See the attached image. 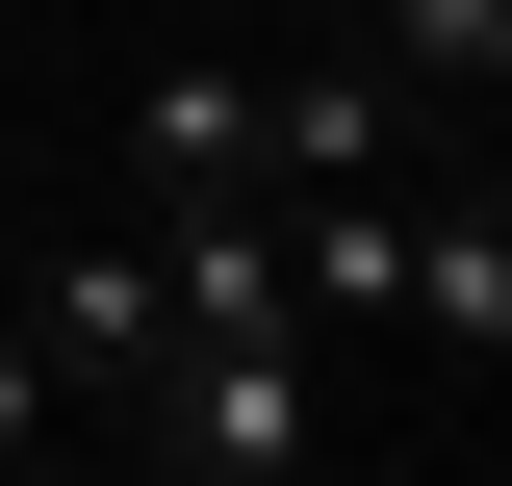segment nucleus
<instances>
[{"label": "nucleus", "instance_id": "obj_1", "mask_svg": "<svg viewBox=\"0 0 512 486\" xmlns=\"http://www.w3.org/2000/svg\"><path fill=\"white\" fill-rule=\"evenodd\" d=\"M103 410L154 435L180 486H282V461H333V333H308V307H256V333H154Z\"/></svg>", "mask_w": 512, "mask_h": 486}, {"label": "nucleus", "instance_id": "obj_2", "mask_svg": "<svg viewBox=\"0 0 512 486\" xmlns=\"http://www.w3.org/2000/svg\"><path fill=\"white\" fill-rule=\"evenodd\" d=\"M282 180H410V77L384 52H256V205Z\"/></svg>", "mask_w": 512, "mask_h": 486}, {"label": "nucleus", "instance_id": "obj_3", "mask_svg": "<svg viewBox=\"0 0 512 486\" xmlns=\"http://www.w3.org/2000/svg\"><path fill=\"white\" fill-rule=\"evenodd\" d=\"M0 307H26V359H52V384H128L154 333H180V307H154V231H52Z\"/></svg>", "mask_w": 512, "mask_h": 486}, {"label": "nucleus", "instance_id": "obj_4", "mask_svg": "<svg viewBox=\"0 0 512 486\" xmlns=\"http://www.w3.org/2000/svg\"><path fill=\"white\" fill-rule=\"evenodd\" d=\"M128 205H256V52H154L128 77Z\"/></svg>", "mask_w": 512, "mask_h": 486}, {"label": "nucleus", "instance_id": "obj_5", "mask_svg": "<svg viewBox=\"0 0 512 486\" xmlns=\"http://www.w3.org/2000/svg\"><path fill=\"white\" fill-rule=\"evenodd\" d=\"M384 307H410L461 384L512 359V205H487V154H461V180H410V282H384Z\"/></svg>", "mask_w": 512, "mask_h": 486}, {"label": "nucleus", "instance_id": "obj_6", "mask_svg": "<svg viewBox=\"0 0 512 486\" xmlns=\"http://www.w3.org/2000/svg\"><path fill=\"white\" fill-rule=\"evenodd\" d=\"M359 52H384V77H461V103H487V77H512V0H359Z\"/></svg>", "mask_w": 512, "mask_h": 486}, {"label": "nucleus", "instance_id": "obj_7", "mask_svg": "<svg viewBox=\"0 0 512 486\" xmlns=\"http://www.w3.org/2000/svg\"><path fill=\"white\" fill-rule=\"evenodd\" d=\"M52 410H77V384H52V359H26V307H0V486L52 461Z\"/></svg>", "mask_w": 512, "mask_h": 486}, {"label": "nucleus", "instance_id": "obj_8", "mask_svg": "<svg viewBox=\"0 0 512 486\" xmlns=\"http://www.w3.org/2000/svg\"><path fill=\"white\" fill-rule=\"evenodd\" d=\"M282 486H359V461H282Z\"/></svg>", "mask_w": 512, "mask_h": 486}]
</instances>
